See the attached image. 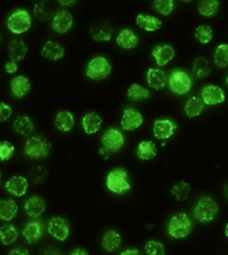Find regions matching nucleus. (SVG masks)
Here are the masks:
<instances>
[{"label":"nucleus","instance_id":"nucleus-1","mask_svg":"<svg viewBox=\"0 0 228 255\" xmlns=\"http://www.w3.org/2000/svg\"><path fill=\"white\" fill-rule=\"evenodd\" d=\"M102 148L99 149V155L103 159H109L112 153H117L125 145V135L121 131L115 128H110L105 131L102 137Z\"/></svg>","mask_w":228,"mask_h":255},{"label":"nucleus","instance_id":"nucleus-2","mask_svg":"<svg viewBox=\"0 0 228 255\" xmlns=\"http://www.w3.org/2000/svg\"><path fill=\"white\" fill-rule=\"evenodd\" d=\"M193 228V223L185 213L175 214L169 222L168 233L174 238H185Z\"/></svg>","mask_w":228,"mask_h":255},{"label":"nucleus","instance_id":"nucleus-3","mask_svg":"<svg viewBox=\"0 0 228 255\" xmlns=\"http://www.w3.org/2000/svg\"><path fill=\"white\" fill-rule=\"evenodd\" d=\"M218 213V204L211 197H202L195 206L194 215L202 223L213 221Z\"/></svg>","mask_w":228,"mask_h":255},{"label":"nucleus","instance_id":"nucleus-4","mask_svg":"<svg viewBox=\"0 0 228 255\" xmlns=\"http://www.w3.org/2000/svg\"><path fill=\"white\" fill-rule=\"evenodd\" d=\"M106 186L111 191L115 194L127 193L131 188L129 181H128V173L123 169H114L107 175Z\"/></svg>","mask_w":228,"mask_h":255},{"label":"nucleus","instance_id":"nucleus-5","mask_svg":"<svg viewBox=\"0 0 228 255\" xmlns=\"http://www.w3.org/2000/svg\"><path fill=\"white\" fill-rule=\"evenodd\" d=\"M7 26L13 33L21 34L30 29L31 16L25 9H17L10 14L7 19Z\"/></svg>","mask_w":228,"mask_h":255},{"label":"nucleus","instance_id":"nucleus-6","mask_svg":"<svg viewBox=\"0 0 228 255\" xmlns=\"http://www.w3.org/2000/svg\"><path fill=\"white\" fill-rule=\"evenodd\" d=\"M192 85H193V82L186 72L176 70L170 74L169 86L171 91H174L176 95H185L190 93Z\"/></svg>","mask_w":228,"mask_h":255},{"label":"nucleus","instance_id":"nucleus-7","mask_svg":"<svg viewBox=\"0 0 228 255\" xmlns=\"http://www.w3.org/2000/svg\"><path fill=\"white\" fill-rule=\"evenodd\" d=\"M111 65L105 57L97 56L91 59L87 67V77L93 80H103L111 73Z\"/></svg>","mask_w":228,"mask_h":255},{"label":"nucleus","instance_id":"nucleus-8","mask_svg":"<svg viewBox=\"0 0 228 255\" xmlns=\"http://www.w3.org/2000/svg\"><path fill=\"white\" fill-rule=\"evenodd\" d=\"M50 145L43 137L35 135L27 139L25 143V154L30 158H41L46 157L49 151Z\"/></svg>","mask_w":228,"mask_h":255},{"label":"nucleus","instance_id":"nucleus-9","mask_svg":"<svg viewBox=\"0 0 228 255\" xmlns=\"http://www.w3.org/2000/svg\"><path fill=\"white\" fill-rule=\"evenodd\" d=\"M48 231L54 238L63 242L69 237L70 228L67 222L63 218L54 217L53 219H50L49 223H48Z\"/></svg>","mask_w":228,"mask_h":255},{"label":"nucleus","instance_id":"nucleus-10","mask_svg":"<svg viewBox=\"0 0 228 255\" xmlns=\"http://www.w3.org/2000/svg\"><path fill=\"white\" fill-rule=\"evenodd\" d=\"M143 121L144 119L141 112H138L135 109H127L123 112L121 119V127L123 130L133 131L141 127Z\"/></svg>","mask_w":228,"mask_h":255},{"label":"nucleus","instance_id":"nucleus-11","mask_svg":"<svg viewBox=\"0 0 228 255\" xmlns=\"http://www.w3.org/2000/svg\"><path fill=\"white\" fill-rule=\"evenodd\" d=\"M113 30L107 21H97L90 27V35L95 41H110Z\"/></svg>","mask_w":228,"mask_h":255},{"label":"nucleus","instance_id":"nucleus-12","mask_svg":"<svg viewBox=\"0 0 228 255\" xmlns=\"http://www.w3.org/2000/svg\"><path fill=\"white\" fill-rule=\"evenodd\" d=\"M73 25V17L66 10H61L56 13L53 21H51V27L57 33H65Z\"/></svg>","mask_w":228,"mask_h":255},{"label":"nucleus","instance_id":"nucleus-13","mask_svg":"<svg viewBox=\"0 0 228 255\" xmlns=\"http://www.w3.org/2000/svg\"><path fill=\"white\" fill-rule=\"evenodd\" d=\"M202 99L207 105H217V104H221L225 101V94H224V90L222 88L210 85L203 88Z\"/></svg>","mask_w":228,"mask_h":255},{"label":"nucleus","instance_id":"nucleus-14","mask_svg":"<svg viewBox=\"0 0 228 255\" xmlns=\"http://www.w3.org/2000/svg\"><path fill=\"white\" fill-rule=\"evenodd\" d=\"M177 126L171 120H157L154 122V135L158 139H169L173 137Z\"/></svg>","mask_w":228,"mask_h":255},{"label":"nucleus","instance_id":"nucleus-15","mask_svg":"<svg viewBox=\"0 0 228 255\" xmlns=\"http://www.w3.org/2000/svg\"><path fill=\"white\" fill-rule=\"evenodd\" d=\"M27 187H29V185H27L26 179L19 177V175H15V177L10 178L5 185V188L8 193L15 195L17 197H21L26 193Z\"/></svg>","mask_w":228,"mask_h":255},{"label":"nucleus","instance_id":"nucleus-16","mask_svg":"<svg viewBox=\"0 0 228 255\" xmlns=\"http://www.w3.org/2000/svg\"><path fill=\"white\" fill-rule=\"evenodd\" d=\"M45 209H46L45 201L38 196H33L29 198L25 202V204H24V211H25V213L31 218L40 217V215L45 212Z\"/></svg>","mask_w":228,"mask_h":255},{"label":"nucleus","instance_id":"nucleus-17","mask_svg":"<svg viewBox=\"0 0 228 255\" xmlns=\"http://www.w3.org/2000/svg\"><path fill=\"white\" fill-rule=\"evenodd\" d=\"M27 53V46L22 40L14 39L11 40L9 46H8V55H9L10 62L17 63L25 57Z\"/></svg>","mask_w":228,"mask_h":255},{"label":"nucleus","instance_id":"nucleus-18","mask_svg":"<svg viewBox=\"0 0 228 255\" xmlns=\"http://www.w3.org/2000/svg\"><path fill=\"white\" fill-rule=\"evenodd\" d=\"M152 55H153L155 61H157L158 65L163 66L174 58L175 50L170 45H160L154 48L153 51H152Z\"/></svg>","mask_w":228,"mask_h":255},{"label":"nucleus","instance_id":"nucleus-19","mask_svg":"<svg viewBox=\"0 0 228 255\" xmlns=\"http://www.w3.org/2000/svg\"><path fill=\"white\" fill-rule=\"evenodd\" d=\"M43 229L42 225L39 221H31L26 223L25 228L23 230V236L25 237L29 244H35L42 236Z\"/></svg>","mask_w":228,"mask_h":255},{"label":"nucleus","instance_id":"nucleus-20","mask_svg":"<svg viewBox=\"0 0 228 255\" xmlns=\"http://www.w3.org/2000/svg\"><path fill=\"white\" fill-rule=\"evenodd\" d=\"M10 87L11 93L16 98H23L30 91V81L27 78L18 75V77H15L11 80Z\"/></svg>","mask_w":228,"mask_h":255},{"label":"nucleus","instance_id":"nucleus-21","mask_svg":"<svg viewBox=\"0 0 228 255\" xmlns=\"http://www.w3.org/2000/svg\"><path fill=\"white\" fill-rule=\"evenodd\" d=\"M139 39L137 34L133 30L123 29L120 31V33L117 38V42L119 46H121L125 49H131L138 45Z\"/></svg>","mask_w":228,"mask_h":255},{"label":"nucleus","instance_id":"nucleus-22","mask_svg":"<svg viewBox=\"0 0 228 255\" xmlns=\"http://www.w3.org/2000/svg\"><path fill=\"white\" fill-rule=\"evenodd\" d=\"M41 55L50 61H58L64 57V48L55 41H47L42 48Z\"/></svg>","mask_w":228,"mask_h":255},{"label":"nucleus","instance_id":"nucleus-23","mask_svg":"<svg viewBox=\"0 0 228 255\" xmlns=\"http://www.w3.org/2000/svg\"><path fill=\"white\" fill-rule=\"evenodd\" d=\"M102 127V119L96 113H88L82 119V128L87 134H93L99 131Z\"/></svg>","mask_w":228,"mask_h":255},{"label":"nucleus","instance_id":"nucleus-24","mask_svg":"<svg viewBox=\"0 0 228 255\" xmlns=\"http://www.w3.org/2000/svg\"><path fill=\"white\" fill-rule=\"evenodd\" d=\"M166 72L159 69H150L147 71V82L154 89H163L166 87Z\"/></svg>","mask_w":228,"mask_h":255},{"label":"nucleus","instance_id":"nucleus-25","mask_svg":"<svg viewBox=\"0 0 228 255\" xmlns=\"http://www.w3.org/2000/svg\"><path fill=\"white\" fill-rule=\"evenodd\" d=\"M18 213L17 204L11 199H2L0 202V218L1 220L10 221Z\"/></svg>","mask_w":228,"mask_h":255},{"label":"nucleus","instance_id":"nucleus-26","mask_svg":"<svg viewBox=\"0 0 228 255\" xmlns=\"http://www.w3.org/2000/svg\"><path fill=\"white\" fill-rule=\"evenodd\" d=\"M136 23L139 27L146 31H158L162 25V22L154 16L139 14L136 19Z\"/></svg>","mask_w":228,"mask_h":255},{"label":"nucleus","instance_id":"nucleus-27","mask_svg":"<svg viewBox=\"0 0 228 255\" xmlns=\"http://www.w3.org/2000/svg\"><path fill=\"white\" fill-rule=\"evenodd\" d=\"M158 148L153 141L144 140L138 145L137 148V155L138 158L142 161H147V159H152L157 156Z\"/></svg>","mask_w":228,"mask_h":255},{"label":"nucleus","instance_id":"nucleus-28","mask_svg":"<svg viewBox=\"0 0 228 255\" xmlns=\"http://www.w3.org/2000/svg\"><path fill=\"white\" fill-rule=\"evenodd\" d=\"M205 105L206 104L203 102V99H200L197 96H192L185 105V113L190 118L199 117L205 110Z\"/></svg>","mask_w":228,"mask_h":255},{"label":"nucleus","instance_id":"nucleus-29","mask_svg":"<svg viewBox=\"0 0 228 255\" xmlns=\"http://www.w3.org/2000/svg\"><path fill=\"white\" fill-rule=\"evenodd\" d=\"M120 244H121V237H120L117 231L110 230L104 235L102 245L106 252H114L119 249Z\"/></svg>","mask_w":228,"mask_h":255},{"label":"nucleus","instance_id":"nucleus-30","mask_svg":"<svg viewBox=\"0 0 228 255\" xmlns=\"http://www.w3.org/2000/svg\"><path fill=\"white\" fill-rule=\"evenodd\" d=\"M74 125V118L70 112L62 111L57 114V117L55 119V126L58 128L61 131L67 132L70 131Z\"/></svg>","mask_w":228,"mask_h":255},{"label":"nucleus","instance_id":"nucleus-31","mask_svg":"<svg viewBox=\"0 0 228 255\" xmlns=\"http://www.w3.org/2000/svg\"><path fill=\"white\" fill-rule=\"evenodd\" d=\"M14 131L21 135H29L33 131V123L27 117H18L15 120Z\"/></svg>","mask_w":228,"mask_h":255},{"label":"nucleus","instance_id":"nucleus-32","mask_svg":"<svg viewBox=\"0 0 228 255\" xmlns=\"http://www.w3.org/2000/svg\"><path fill=\"white\" fill-rule=\"evenodd\" d=\"M128 98L131 102H138L142 99H146L151 97V93L146 88H144L139 85H133L127 91Z\"/></svg>","mask_w":228,"mask_h":255},{"label":"nucleus","instance_id":"nucleus-33","mask_svg":"<svg viewBox=\"0 0 228 255\" xmlns=\"http://www.w3.org/2000/svg\"><path fill=\"white\" fill-rule=\"evenodd\" d=\"M210 65L209 62L203 57H198L193 63V73L197 78L203 79L209 75L210 73Z\"/></svg>","mask_w":228,"mask_h":255},{"label":"nucleus","instance_id":"nucleus-34","mask_svg":"<svg viewBox=\"0 0 228 255\" xmlns=\"http://www.w3.org/2000/svg\"><path fill=\"white\" fill-rule=\"evenodd\" d=\"M33 13L35 17L40 21H48L51 17L53 9H51V6L47 1H41L34 6Z\"/></svg>","mask_w":228,"mask_h":255},{"label":"nucleus","instance_id":"nucleus-35","mask_svg":"<svg viewBox=\"0 0 228 255\" xmlns=\"http://www.w3.org/2000/svg\"><path fill=\"white\" fill-rule=\"evenodd\" d=\"M219 2L217 0H201L198 3L199 11L203 16H213L217 13Z\"/></svg>","mask_w":228,"mask_h":255},{"label":"nucleus","instance_id":"nucleus-36","mask_svg":"<svg viewBox=\"0 0 228 255\" xmlns=\"http://www.w3.org/2000/svg\"><path fill=\"white\" fill-rule=\"evenodd\" d=\"M0 238H1L2 244L10 245L17 238V230L11 225L3 226L1 227V230H0Z\"/></svg>","mask_w":228,"mask_h":255},{"label":"nucleus","instance_id":"nucleus-37","mask_svg":"<svg viewBox=\"0 0 228 255\" xmlns=\"http://www.w3.org/2000/svg\"><path fill=\"white\" fill-rule=\"evenodd\" d=\"M215 64L218 67H226L228 65V45H219L215 51Z\"/></svg>","mask_w":228,"mask_h":255},{"label":"nucleus","instance_id":"nucleus-38","mask_svg":"<svg viewBox=\"0 0 228 255\" xmlns=\"http://www.w3.org/2000/svg\"><path fill=\"white\" fill-rule=\"evenodd\" d=\"M191 191V186L185 181L178 182L177 185L174 186V188L171 189V194L178 199V201H185L189 197Z\"/></svg>","mask_w":228,"mask_h":255},{"label":"nucleus","instance_id":"nucleus-39","mask_svg":"<svg viewBox=\"0 0 228 255\" xmlns=\"http://www.w3.org/2000/svg\"><path fill=\"white\" fill-rule=\"evenodd\" d=\"M195 37L198 38L200 42L206 45V43L213 40V30L207 25H200L197 27V31H195Z\"/></svg>","mask_w":228,"mask_h":255},{"label":"nucleus","instance_id":"nucleus-40","mask_svg":"<svg viewBox=\"0 0 228 255\" xmlns=\"http://www.w3.org/2000/svg\"><path fill=\"white\" fill-rule=\"evenodd\" d=\"M174 1L173 0H157L154 1L155 9L162 15H169L174 9Z\"/></svg>","mask_w":228,"mask_h":255},{"label":"nucleus","instance_id":"nucleus-41","mask_svg":"<svg viewBox=\"0 0 228 255\" xmlns=\"http://www.w3.org/2000/svg\"><path fill=\"white\" fill-rule=\"evenodd\" d=\"M145 251L147 255H165V247L161 243L151 241L146 244Z\"/></svg>","mask_w":228,"mask_h":255},{"label":"nucleus","instance_id":"nucleus-42","mask_svg":"<svg viewBox=\"0 0 228 255\" xmlns=\"http://www.w3.org/2000/svg\"><path fill=\"white\" fill-rule=\"evenodd\" d=\"M14 146L10 142H0V158H1V161H8V159H10L14 154Z\"/></svg>","mask_w":228,"mask_h":255},{"label":"nucleus","instance_id":"nucleus-43","mask_svg":"<svg viewBox=\"0 0 228 255\" xmlns=\"http://www.w3.org/2000/svg\"><path fill=\"white\" fill-rule=\"evenodd\" d=\"M46 173H47V171L45 167L34 166L33 169L30 170L29 174H30V178L32 181H34L35 183H39V182H41L43 179H45Z\"/></svg>","mask_w":228,"mask_h":255},{"label":"nucleus","instance_id":"nucleus-44","mask_svg":"<svg viewBox=\"0 0 228 255\" xmlns=\"http://www.w3.org/2000/svg\"><path fill=\"white\" fill-rule=\"evenodd\" d=\"M11 113H13V110H11L10 106L6 105L5 103L0 104V120H1L2 122L8 120V118L10 117Z\"/></svg>","mask_w":228,"mask_h":255},{"label":"nucleus","instance_id":"nucleus-45","mask_svg":"<svg viewBox=\"0 0 228 255\" xmlns=\"http://www.w3.org/2000/svg\"><path fill=\"white\" fill-rule=\"evenodd\" d=\"M40 255H61V251L54 245H47L40 251Z\"/></svg>","mask_w":228,"mask_h":255},{"label":"nucleus","instance_id":"nucleus-46","mask_svg":"<svg viewBox=\"0 0 228 255\" xmlns=\"http://www.w3.org/2000/svg\"><path fill=\"white\" fill-rule=\"evenodd\" d=\"M8 255H30V253L26 249H23V247H17V249L11 250Z\"/></svg>","mask_w":228,"mask_h":255},{"label":"nucleus","instance_id":"nucleus-47","mask_svg":"<svg viewBox=\"0 0 228 255\" xmlns=\"http://www.w3.org/2000/svg\"><path fill=\"white\" fill-rule=\"evenodd\" d=\"M5 70L7 73H15L17 71V64L13 62H8L5 65Z\"/></svg>","mask_w":228,"mask_h":255},{"label":"nucleus","instance_id":"nucleus-48","mask_svg":"<svg viewBox=\"0 0 228 255\" xmlns=\"http://www.w3.org/2000/svg\"><path fill=\"white\" fill-rule=\"evenodd\" d=\"M71 255H89V254H88V252H87L86 250L77 249V250H74L73 252L71 253Z\"/></svg>","mask_w":228,"mask_h":255},{"label":"nucleus","instance_id":"nucleus-49","mask_svg":"<svg viewBox=\"0 0 228 255\" xmlns=\"http://www.w3.org/2000/svg\"><path fill=\"white\" fill-rule=\"evenodd\" d=\"M121 255H141L138 250H127L125 252H122Z\"/></svg>","mask_w":228,"mask_h":255},{"label":"nucleus","instance_id":"nucleus-50","mask_svg":"<svg viewBox=\"0 0 228 255\" xmlns=\"http://www.w3.org/2000/svg\"><path fill=\"white\" fill-rule=\"evenodd\" d=\"M59 3L63 6H72L75 3V0H71V1H64V0H59Z\"/></svg>","mask_w":228,"mask_h":255},{"label":"nucleus","instance_id":"nucleus-51","mask_svg":"<svg viewBox=\"0 0 228 255\" xmlns=\"http://www.w3.org/2000/svg\"><path fill=\"white\" fill-rule=\"evenodd\" d=\"M225 194H226V196L228 197V182L226 183V186H225Z\"/></svg>","mask_w":228,"mask_h":255},{"label":"nucleus","instance_id":"nucleus-52","mask_svg":"<svg viewBox=\"0 0 228 255\" xmlns=\"http://www.w3.org/2000/svg\"><path fill=\"white\" fill-rule=\"evenodd\" d=\"M225 234H226V236H227V238H228V225L226 226V229H225Z\"/></svg>","mask_w":228,"mask_h":255},{"label":"nucleus","instance_id":"nucleus-53","mask_svg":"<svg viewBox=\"0 0 228 255\" xmlns=\"http://www.w3.org/2000/svg\"><path fill=\"white\" fill-rule=\"evenodd\" d=\"M227 83H228V77H227Z\"/></svg>","mask_w":228,"mask_h":255}]
</instances>
